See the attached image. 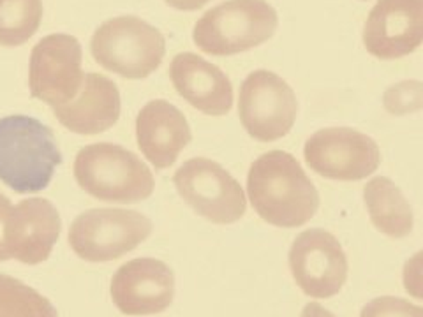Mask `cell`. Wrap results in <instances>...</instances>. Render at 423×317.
Here are the masks:
<instances>
[{
  "label": "cell",
  "instance_id": "cell-1",
  "mask_svg": "<svg viewBox=\"0 0 423 317\" xmlns=\"http://www.w3.org/2000/svg\"><path fill=\"white\" fill-rule=\"evenodd\" d=\"M252 208L277 228H298L320 208V194L291 153L272 150L252 162L247 176Z\"/></svg>",
  "mask_w": 423,
  "mask_h": 317
},
{
  "label": "cell",
  "instance_id": "cell-2",
  "mask_svg": "<svg viewBox=\"0 0 423 317\" xmlns=\"http://www.w3.org/2000/svg\"><path fill=\"white\" fill-rule=\"evenodd\" d=\"M62 162L53 130L25 115L0 119V182L19 194L50 185Z\"/></svg>",
  "mask_w": 423,
  "mask_h": 317
},
{
  "label": "cell",
  "instance_id": "cell-3",
  "mask_svg": "<svg viewBox=\"0 0 423 317\" xmlns=\"http://www.w3.org/2000/svg\"><path fill=\"white\" fill-rule=\"evenodd\" d=\"M74 178L87 194L106 203H140L156 187L149 166L136 153L113 143L81 148L74 161Z\"/></svg>",
  "mask_w": 423,
  "mask_h": 317
},
{
  "label": "cell",
  "instance_id": "cell-4",
  "mask_svg": "<svg viewBox=\"0 0 423 317\" xmlns=\"http://www.w3.org/2000/svg\"><path fill=\"white\" fill-rule=\"evenodd\" d=\"M279 25L267 0H228L196 22L192 41L208 55H237L267 42Z\"/></svg>",
  "mask_w": 423,
  "mask_h": 317
},
{
  "label": "cell",
  "instance_id": "cell-5",
  "mask_svg": "<svg viewBox=\"0 0 423 317\" xmlns=\"http://www.w3.org/2000/svg\"><path fill=\"white\" fill-rule=\"evenodd\" d=\"M92 57L106 71L143 80L150 76L166 53L164 35L136 16H119L104 22L90 41Z\"/></svg>",
  "mask_w": 423,
  "mask_h": 317
},
{
  "label": "cell",
  "instance_id": "cell-6",
  "mask_svg": "<svg viewBox=\"0 0 423 317\" xmlns=\"http://www.w3.org/2000/svg\"><path fill=\"white\" fill-rule=\"evenodd\" d=\"M152 233V222L140 212L122 208H94L74 219L69 245L78 257L106 263L131 252Z\"/></svg>",
  "mask_w": 423,
  "mask_h": 317
},
{
  "label": "cell",
  "instance_id": "cell-7",
  "mask_svg": "<svg viewBox=\"0 0 423 317\" xmlns=\"http://www.w3.org/2000/svg\"><path fill=\"white\" fill-rule=\"evenodd\" d=\"M180 198L214 224H233L245 214L244 189L221 164L196 157L183 162L173 176Z\"/></svg>",
  "mask_w": 423,
  "mask_h": 317
},
{
  "label": "cell",
  "instance_id": "cell-8",
  "mask_svg": "<svg viewBox=\"0 0 423 317\" xmlns=\"http://www.w3.org/2000/svg\"><path fill=\"white\" fill-rule=\"evenodd\" d=\"M298 113L293 88L270 71H254L240 87L238 117L258 142H275L284 138L295 126Z\"/></svg>",
  "mask_w": 423,
  "mask_h": 317
},
{
  "label": "cell",
  "instance_id": "cell-9",
  "mask_svg": "<svg viewBox=\"0 0 423 317\" xmlns=\"http://www.w3.org/2000/svg\"><path fill=\"white\" fill-rule=\"evenodd\" d=\"M81 60L83 51L74 35L51 34L42 37L31 55V96L51 108L71 103L85 80Z\"/></svg>",
  "mask_w": 423,
  "mask_h": 317
},
{
  "label": "cell",
  "instance_id": "cell-10",
  "mask_svg": "<svg viewBox=\"0 0 423 317\" xmlns=\"http://www.w3.org/2000/svg\"><path fill=\"white\" fill-rule=\"evenodd\" d=\"M304 155L317 175L344 182L367 178L381 162L378 143L349 127L317 130L305 143Z\"/></svg>",
  "mask_w": 423,
  "mask_h": 317
},
{
  "label": "cell",
  "instance_id": "cell-11",
  "mask_svg": "<svg viewBox=\"0 0 423 317\" xmlns=\"http://www.w3.org/2000/svg\"><path fill=\"white\" fill-rule=\"evenodd\" d=\"M290 268L297 286L310 298H330L347 279L342 245L328 231L314 228L297 237L290 250Z\"/></svg>",
  "mask_w": 423,
  "mask_h": 317
},
{
  "label": "cell",
  "instance_id": "cell-12",
  "mask_svg": "<svg viewBox=\"0 0 423 317\" xmlns=\"http://www.w3.org/2000/svg\"><path fill=\"white\" fill-rule=\"evenodd\" d=\"M175 298V275L166 263L140 257L122 264L111 279V300L127 316H152Z\"/></svg>",
  "mask_w": 423,
  "mask_h": 317
},
{
  "label": "cell",
  "instance_id": "cell-13",
  "mask_svg": "<svg viewBox=\"0 0 423 317\" xmlns=\"http://www.w3.org/2000/svg\"><path fill=\"white\" fill-rule=\"evenodd\" d=\"M423 41V0H379L363 27L367 51L395 60L418 50Z\"/></svg>",
  "mask_w": 423,
  "mask_h": 317
},
{
  "label": "cell",
  "instance_id": "cell-14",
  "mask_svg": "<svg viewBox=\"0 0 423 317\" xmlns=\"http://www.w3.org/2000/svg\"><path fill=\"white\" fill-rule=\"evenodd\" d=\"M62 221L48 199H23L11 208L4 230L9 259L39 264L50 257L60 237Z\"/></svg>",
  "mask_w": 423,
  "mask_h": 317
},
{
  "label": "cell",
  "instance_id": "cell-15",
  "mask_svg": "<svg viewBox=\"0 0 423 317\" xmlns=\"http://www.w3.org/2000/svg\"><path fill=\"white\" fill-rule=\"evenodd\" d=\"M169 76L180 97L210 117H222L233 106L229 78L196 53H179L169 65Z\"/></svg>",
  "mask_w": 423,
  "mask_h": 317
},
{
  "label": "cell",
  "instance_id": "cell-16",
  "mask_svg": "<svg viewBox=\"0 0 423 317\" xmlns=\"http://www.w3.org/2000/svg\"><path fill=\"white\" fill-rule=\"evenodd\" d=\"M136 138L150 164L166 169L175 164L180 152L191 143L192 132L179 108L168 101H152L138 115Z\"/></svg>",
  "mask_w": 423,
  "mask_h": 317
},
{
  "label": "cell",
  "instance_id": "cell-17",
  "mask_svg": "<svg viewBox=\"0 0 423 317\" xmlns=\"http://www.w3.org/2000/svg\"><path fill=\"white\" fill-rule=\"evenodd\" d=\"M120 92L110 78L85 74L80 92L71 103L51 108L58 122L76 134H99L111 129L120 117Z\"/></svg>",
  "mask_w": 423,
  "mask_h": 317
},
{
  "label": "cell",
  "instance_id": "cell-18",
  "mask_svg": "<svg viewBox=\"0 0 423 317\" xmlns=\"http://www.w3.org/2000/svg\"><path fill=\"white\" fill-rule=\"evenodd\" d=\"M370 221L378 231L392 238H404L413 231V208L402 191L390 178L376 176L363 189Z\"/></svg>",
  "mask_w": 423,
  "mask_h": 317
},
{
  "label": "cell",
  "instance_id": "cell-19",
  "mask_svg": "<svg viewBox=\"0 0 423 317\" xmlns=\"http://www.w3.org/2000/svg\"><path fill=\"white\" fill-rule=\"evenodd\" d=\"M42 0H0V46H22L38 32Z\"/></svg>",
  "mask_w": 423,
  "mask_h": 317
},
{
  "label": "cell",
  "instance_id": "cell-20",
  "mask_svg": "<svg viewBox=\"0 0 423 317\" xmlns=\"http://www.w3.org/2000/svg\"><path fill=\"white\" fill-rule=\"evenodd\" d=\"M0 317H58V312L31 286L0 273Z\"/></svg>",
  "mask_w": 423,
  "mask_h": 317
},
{
  "label": "cell",
  "instance_id": "cell-21",
  "mask_svg": "<svg viewBox=\"0 0 423 317\" xmlns=\"http://www.w3.org/2000/svg\"><path fill=\"white\" fill-rule=\"evenodd\" d=\"M386 111L395 117L408 115L423 108V83L416 80L401 81L393 85L383 96Z\"/></svg>",
  "mask_w": 423,
  "mask_h": 317
},
{
  "label": "cell",
  "instance_id": "cell-22",
  "mask_svg": "<svg viewBox=\"0 0 423 317\" xmlns=\"http://www.w3.org/2000/svg\"><path fill=\"white\" fill-rule=\"evenodd\" d=\"M360 317H423V309L408 300L381 296L367 303Z\"/></svg>",
  "mask_w": 423,
  "mask_h": 317
},
{
  "label": "cell",
  "instance_id": "cell-23",
  "mask_svg": "<svg viewBox=\"0 0 423 317\" xmlns=\"http://www.w3.org/2000/svg\"><path fill=\"white\" fill-rule=\"evenodd\" d=\"M422 252L416 254L413 259L406 263L404 268V284L406 291L411 293L413 296L420 298L422 296Z\"/></svg>",
  "mask_w": 423,
  "mask_h": 317
},
{
  "label": "cell",
  "instance_id": "cell-24",
  "mask_svg": "<svg viewBox=\"0 0 423 317\" xmlns=\"http://www.w3.org/2000/svg\"><path fill=\"white\" fill-rule=\"evenodd\" d=\"M11 201H9L8 196H4L0 192V261H8L9 254L8 248L4 243V230H6V221H8V215L11 214Z\"/></svg>",
  "mask_w": 423,
  "mask_h": 317
},
{
  "label": "cell",
  "instance_id": "cell-25",
  "mask_svg": "<svg viewBox=\"0 0 423 317\" xmlns=\"http://www.w3.org/2000/svg\"><path fill=\"white\" fill-rule=\"evenodd\" d=\"M169 8L179 9V11H196V9L203 8L208 4L210 0H164Z\"/></svg>",
  "mask_w": 423,
  "mask_h": 317
},
{
  "label": "cell",
  "instance_id": "cell-26",
  "mask_svg": "<svg viewBox=\"0 0 423 317\" xmlns=\"http://www.w3.org/2000/svg\"><path fill=\"white\" fill-rule=\"evenodd\" d=\"M301 317H335L332 312H328L324 307H321L317 302H310L301 310Z\"/></svg>",
  "mask_w": 423,
  "mask_h": 317
}]
</instances>
